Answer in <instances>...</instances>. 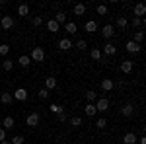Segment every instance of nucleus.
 Wrapping results in <instances>:
<instances>
[{
	"label": "nucleus",
	"instance_id": "nucleus-1",
	"mask_svg": "<svg viewBox=\"0 0 146 144\" xmlns=\"http://www.w3.org/2000/svg\"><path fill=\"white\" fill-rule=\"evenodd\" d=\"M107 109H109V100L107 98H98L96 100V111L98 113H105Z\"/></svg>",
	"mask_w": 146,
	"mask_h": 144
},
{
	"label": "nucleus",
	"instance_id": "nucleus-2",
	"mask_svg": "<svg viewBox=\"0 0 146 144\" xmlns=\"http://www.w3.org/2000/svg\"><path fill=\"white\" fill-rule=\"evenodd\" d=\"M31 60L35 62H43L45 60V51L41 49V47H33V51H31V56H29Z\"/></svg>",
	"mask_w": 146,
	"mask_h": 144
},
{
	"label": "nucleus",
	"instance_id": "nucleus-3",
	"mask_svg": "<svg viewBox=\"0 0 146 144\" xmlns=\"http://www.w3.org/2000/svg\"><path fill=\"white\" fill-rule=\"evenodd\" d=\"M0 27H2L4 31H10L12 27H14V18H12V16H2V20H0Z\"/></svg>",
	"mask_w": 146,
	"mask_h": 144
},
{
	"label": "nucleus",
	"instance_id": "nucleus-4",
	"mask_svg": "<svg viewBox=\"0 0 146 144\" xmlns=\"http://www.w3.org/2000/svg\"><path fill=\"white\" fill-rule=\"evenodd\" d=\"M39 123H41V115H39V113H31V115H27V119H25V125L31 127V129L37 127Z\"/></svg>",
	"mask_w": 146,
	"mask_h": 144
},
{
	"label": "nucleus",
	"instance_id": "nucleus-5",
	"mask_svg": "<svg viewBox=\"0 0 146 144\" xmlns=\"http://www.w3.org/2000/svg\"><path fill=\"white\" fill-rule=\"evenodd\" d=\"M27 96H29V94H27V90H25V88H18L14 94H12V98L18 100V101H25V100H27Z\"/></svg>",
	"mask_w": 146,
	"mask_h": 144
},
{
	"label": "nucleus",
	"instance_id": "nucleus-6",
	"mask_svg": "<svg viewBox=\"0 0 146 144\" xmlns=\"http://www.w3.org/2000/svg\"><path fill=\"white\" fill-rule=\"evenodd\" d=\"M133 14H135V18H142V16L146 14L144 2H138V4H135V8H133Z\"/></svg>",
	"mask_w": 146,
	"mask_h": 144
},
{
	"label": "nucleus",
	"instance_id": "nucleus-7",
	"mask_svg": "<svg viewBox=\"0 0 146 144\" xmlns=\"http://www.w3.org/2000/svg\"><path fill=\"white\" fill-rule=\"evenodd\" d=\"M121 115L123 117H133L135 115V105L133 103H125L123 107H121Z\"/></svg>",
	"mask_w": 146,
	"mask_h": 144
},
{
	"label": "nucleus",
	"instance_id": "nucleus-8",
	"mask_svg": "<svg viewBox=\"0 0 146 144\" xmlns=\"http://www.w3.org/2000/svg\"><path fill=\"white\" fill-rule=\"evenodd\" d=\"M113 88H115V82L113 80H109V78H103L101 80V90L103 92H111Z\"/></svg>",
	"mask_w": 146,
	"mask_h": 144
},
{
	"label": "nucleus",
	"instance_id": "nucleus-9",
	"mask_svg": "<svg viewBox=\"0 0 146 144\" xmlns=\"http://www.w3.org/2000/svg\"><path fill=\"white\" fill-rule=\"evenodd\" d=\"M72 47H74V45H72V41H70L68 37H64V39L58 41V49H60V51H68V49H72Z\"/></svg>",
	"mask_w": 146,
	"mask_h": 144
},
{
	"label": "nucleus",
	"instance_id": "nucleus-10",
	"mask_svg": "<svg viewBox=\"0 0 146 144\" xmlns=\"http://www.w3.org/2000/svg\"><path fill=\"white\" fill-rule=\"evenodd\" d=\"M103 53H105L107 56H113L115 53H117V47H115L113 43H105L103 45Z\"/></svg>",
	"mask_w": 146,
	"mask_h": 144
},
{
	"label": "nucleus",
	"instance_id": "nucleus-11",
	"mask_svg": "<svg viewBox=\"0 0 146 144\" xmlns=\"http://www.w3.org/2000/svg\"><path fill=\"white\" fill-rule=\"evenodd\" d=\"M113 33H115V31H113V25H109V23H107V25H103V29H101V35H103L105 39H111Z\"/></svg>",
	"mask_w": 146,
	"mask_h": 144
},
{
	"label": "nucleus",
	"instance_id": "nucleus-12",
	"mask_svg": "<svg viewBox=\"0 0 146 144\" xmlns=\"http://www.w3.org/2000/svg\"><path fill=\"white\" fill-rule=\"evenodd\" d=\"M64 31H66V33H76V31H78V25H76V23L74 22H66L64 23Z\"/></svg>",
	"mask_w": 146,
	"mask_h": 144
},
{
	"label": "nucleus",
	"instance_id": "nucleus-13",
	"mask_svg": "<svg viewBox=\"0 0 146 144\" xmlns=\"http://www.w3.org/2000/svg\"><path fill=\"white\" fill-rule=\"evenodd\" d=\"M125 47H127V51H129V53H140V45L135 43V41H129Z\"/></svg>",
	"mask_w": 146,
	"mask_h": 144
},
{
	"label": "nucleus",
	"instance_id": "nucleus-14",
	"mask_svg": "<svg viewBox=\"0 0 146 144\" xmlns=\"http://www.w3.org/2000/svg\"><path fill=\"white\" fill-rule=\"evenodd\" d=\"M47 29H49L51 33H56V31L60 29V25H58L55 20H49V22H47Z\"/></svg>",
	"mask_w": 146,
	"mask_h": 144
},
{
	"label": "nucleus",
	"instance_id": "nucleus-15",
	"mask_svg": "<svg viewBox=\"0 0 146 144\" xmlns=\"http://www.w3.org/2000/svg\"><path fill=\"white\" fill-rule=\"evenodd\" d=\"M55 88H56V78L53 76L45 78V90H55Z\"/></svg>",
	"mask_w": 146,
	"mask_h": 144
},
{
	"label": "nucleus",
	"instance_id": "nucleus-16",
	"mask_svg": "<svg viewBox=\"0 0 146 144\" xmlns=\"http://www.w3.org/2000/svg\"><path fill=\"white\" fill-rule=\"evenodd\" d=\"M72 12H74V16H84V14H86V4H82V2H80V4H76Z\"/></svg>",
	"mask_w": 146,
	"mask_h": 144
},
{
	"label": "nucleus",
	"instance_id": "nucleus-17",
	"mask_svg": "<svg viewBox=\"0 0 146 144\" xmlns=\"http://www.w3.org/2000/svg\"><path fill=\"white\" fill-rule=\"evenodd\" d=\"M115 23H117V27H119V29H125V27L129 25V22H127V18H125V16H117Z\"/></svg>",
	"mask_w": 146,
	"mask_h": 144
},
{
	"label": "nucleus",
	"instance_id": "nucleus-18",
	"mask_svg": "<svg viewBox=\"0 0 146 144\" xmlns=\"http://www.w3.org/2000/svg\"><path fill=\"white\" fill-rule=\"evenodd\" d=\"M49 111H51V113H55V115H60V113L64 111V107H62V105H58V103H51V105H49Z\"/></svg>",
	"mask_w": 146,
	"mask_h": 144
},
{
	"label": "nucleus",
	"instance_id": "nucleus-19",
	"mask_svg": "<svg viewBox=\"0 0 146 144\" xmlns=\"http://www.w3.org/2000/svg\"><path fill=\"white\" fill-rule=\"evenodd\" d=\"M123 142L125 144H136V136H135V133H127L123 136Z\"/></svg>",
	"mask_w": 146,
	"mask_h": 144
},
{
	"label": "nucleus",
	"instance_id": "nucleus-20",
	"mask_svg": "<svg viewBox=\"0 0 146 144\" xmlns=\"http://www.w3.org/2000/svg\"><path fill=\"white\" fill-rule=\"evenodd\" d=\"M131 70H133V62H131V60H123V62H121V72L129 74Z\"/></svg>",
	"mask_w": 146,
	"mask_h": 144
},
{
	"label": "nucleus",
	"instance_id": "nucleus-21",
	"mask_svg": "<svg viewBox=\"0 0 146 144\" xmlns=\"http://www.w3.org/2000/svg\"><path fill=\"white\" fill-rule=\"evenodd\" d=\"M18 62H20V66L27 68V66H29V62H31V58H29V56H27V55H22V56H20V58H18Z\"/></svg>",
	"mask_w": 146,
	"mask_h": 144
},
{
	"label": "nucleus",
	"instance_id": "nucleus-22",
	"mask_svg": "<svg viewBox=\"0 0 146 144\" xmlns=\"http://www.w3.org/2000/svg\"><path fill=\"white\" fill-rule=\"evenodd\" d=\"M18 14L23 16V18L29 16V6H27V4H20V6H18Z\"/></svg>",
	"mask_w": 146,
	"mask_h": 144
},
{
	"label": "nucleus",
	"instance_id": "nucleus-23",
	"mask_svg": "<svg viewBox=\"0 0 146 144\" xmlns=\"http://www.w3.org/2000/svg\"><path fill=\"white\" fill-rule=\"evenodd\" d=\"M84 29H86L88 33H92V31H96V29H98V23L94 22V20H90V22H86V25H84Z\"/></svg>",
	"mask_w": 146,
	"mask_h": 144
},
{
	"label": "nucleus",
	"instance_id": "nucleus-24",
	"mask_svg": "<svg viewBox=\"0 0 146 144\" xmlns=\"http://www.w3.org/2000/svg\"><path fill=\"white\" fill-rule=\"evenodd\" d=\"M84 111H86V115H88V117H94V115L98 113V111H96V105H94V103H88V105L84 107Z\"/></svg>",
	"mask_w": 146,
	"mask_h": 144
},
{
	"label": "nucleus",
	"instance_id": "nucleus-25",
	"mask_svg": "<svg viewBox=\"0 0 146 144\" xmlns=\"http://www.w3.org/2000/svg\"><path fill=\"white\" fill-rule=\"evenodd\" d=\"M55 22L58 23V25H60V23L64 25V23H66V14H64V12H58V14L55 16Z\"/></svg>",
	"mask_w": 146,
	"mask_h": 144
},
{
	"label": "nucleus",
	"instance_id": "nucleus-26",
	"mask_svg": "<svg viewBox=\"0 0 146 144\" xmlns=\"http://www.w3.org/2000/svg\"><path fill=\"white\" fill-rule=\"evenodd\" d=\"M0 101H2L4 105H8V103H12V101H14V98H12V94H8V92H6V94H2V96H0Z\"/></svg>",
	"mask_w": 146,
	"mask_h": 144
},
{
	"label": "nucleus",
	"instance_id": "nucleus-27",
	"mask_svg": "<svg viewBox=\"0 0 146 144\" xmlns=\"http://www.w3.org/2000/svg\"><path fill=\"white\" fill-rule=\"evenodd\" d=\"M2 125H4V127H2V129H4V131H6V129H12V127H14V125H16V121H14V119H12V117H6V119H4V121H2Z\"/></svg>",
	"mask_w": 146,
	"mask_h": 144
},
{
	"label": "nucleus",
	"instance_id": "nucleus-28",
	"mask_svg": "<svg viewBox=\"0 0 146 144\" xmlns=\"http://www.w3.org/2000/svg\"><path fill=\"white\" fill-rule=\"evenodd\" d=\"M70 125H72L74 129H78V127H82V117H76V115H74V117L70 119Z\"/></svg>",
	"mask_w": 146,
	"mask_h": 144
},
{
	"label": "nucleus",
	"instance_id": "nucleus-29",
	"mask_svg": "<svg viewBox=\"0 0 146 144\" xmlns=\"http://www.w3.org/2000/svg\"><path fill=\"white\" fill-rule=\"evenodd\" d=\"M90 56L94 58V60H100V58H101V51H100V49H92V51H90Z\"/></svg>",
	"mask_w": 146,
	"mask_h": 144
},
{
	"label": "nucleus",
	"instance_id": "nucleus-30",
	"mask_svg": "<svg viewBox=\"0 0 146 144\" xmlns=\"http://www.w3.org/2000/svg\"><path fill=\"white\" fill-rule=\"evenodd\" d=\"M96 127H98V129H105V127H107V119H105V117L98 119V121H96Z\"/></svg>",
	"mask_w": 146,
	"mask_h": 144
},
{
	"label": "nucleus",
	"instance_id": "nucleus-31",
	"mask_svg": "<svg viewBox=\"0 0 146 144\" xmlns=\"http://www.w3.org/2000/svg\"><path fill=\"white\" fill-rule=\"evenodd\" d=\"M8 53H10V45L2 43V45H0V55H2V56H6Z\"/></svg>",
	"mask_w": 146,
	"mask_h": 144
},
{
	"label": "nucleus",
	"instance_id": "nucleus-32",
	"mask_svg": "<svg viewBox=\"0 0 146 144\" xmlns=\"http://www.w3.org/2000/svg\"><path fill=\"white\" fill-rule=\"evenodd\" d=\"M142 39H144V33H142V31H135V39H133V41H135V43H142Z\"/></svg>",
	"mask_w": 146,
	"mask_h": 144
},
{
	"label": "nucleus",
	"instance_id": "nucleus-33",
	"mask_svg": "<svg viewBox=\"0 0 146 144\" xmlns=\"http://www.w3.org/2000/svg\"><path fill=\"white\" fill-rule=\"evenodd\" d=\"M86 100H88V101H96V100H98V94L92 92V90H90V92H86Z\"/></svg>",
	"mask_w": 146,
	"mask_h": 144
},
{
	"label": "nucleus",
	"instance_id": "nucleus-34",
	"mask_svg": "<svg viewBox=\"0 0 146 144\" xmlns=\"http://www.w3.org/2000/svg\"><path fill=\"white\" fill-rule=\"evenodd\" d=\"M74 47H76V49H78V51H84V49H86V47H88V45H86V41H84V39H78V41H76V45H74Z\"/></svg>",
	"mask_w": 146,
	"mask_h": 144
},
{
	"label": "nucleus",
	"instance_id": "nucleus-35",
	"mask_svg": "<svg viewBox=\"0 0 146 144\" xmlns=\"http://www.w3.org/2000/svg\"><path fill=\"white\" fill-rule=\"evenodd\" d=\"M2 68H4V70H12V68H14V62H12L10 58H6V60L2 62Z\"/></svg>",
	"mask_w": 146,
	"mask_h": 144
},
{
	"label": "nucleus",
	"instance_id": "nucleus-36",
	"mask_svg": "<svg viewBox=\"0 0 146 144\" xmlns=\"http://www.w3.org/2000/svg\"><path fill=\"white\" fill-rule=\"evenodd\" d=\"M23 140H25V138H23L22 134H16V136L12 138L10 142H12V144H23Z\"/></svg>",
	"mask_w": 146,
	"mask_h": 144
},
{
	"label": "nucleus",
	"instance_id": "nucleus-37",
	"mask_svg": "<svg viewBox=\"0 0 146 144\" xmlns=\"http://www.w3.org/2000/svg\"><path fill=\"white\" fill-rule=\"evenodd\" d=\"M96 10H98V14H100V16H105V14H107V6H105V4H100Z\"/></svg>",
	"mask_w": 146,
	"mask_h": 144
},
{
	"label": "nucleus",
	"instance_id": "nucleus-38",
	"mask_svg": "<svg viewBox=\"0 0 146 144\" xmlns=\"http://www.w3.org/2000/svg\"><path fill=\"white\" fill-rule=\"evenodd\" d=\"M49 96H51V94H49V90H39V100H47V98H49Z\"/></svg>",
	"mask_w": 146,
	"mask_h": 144
},
{
	"label": "nucleus",
	"instance_id": "nucleus-39",
	"mask_svg": "<svg viewBox=\"0 0 146 144\" xmlns=\"http://www.w3.org/2000/svg\"><path fill=\"white\" fill-rule=\"evenodd\" d=\"M31 23H33L35 27H39V25H41V23H43V18H41V16H35L33 20H31Z\"/></svg>",
	"mask_w": 146,
	"mask_h": 144
},
{
	"label": "nucleus",
	"instance_id": "nucleus-40",
	"mask_svg": "<svg viewBox=\"0 0 146 144\" xmlns=\"http://www.w3.org/2000/svg\"><path fill=\"white\" fill-rule=\"evenodd\" d=\"M144 23V20L142 18H133V27H140Z\"/></svg>",
	"mask_w": 146,
	"mask_h": 144
},
{
	"label": "nucleus",
	"instance_id": "nucleus-41",
	"mask_svg": "<svg viewBox=\"0 0 146 144\" xmlns=\"http://www.w3.org/2000/svg\"><path fill=\"white\" fill-rule=\"evenodd\" d=\"M66 121H68V115L64 113V111H62V113L58 115V123H66Z\"/></svg>",
	"mask_w": 146,
	"mask_h": 144
},
{
	"label": "nucleus",
	"instance_id": "nucleus-42",
	"mask_svg": "<svg viewBox=\"0 0 146 144\" xmlns=\"http://www.w3.org/2000/svg\"><path fill=\"white\" fill-rule=\"evenodd\" d=\"M2 140H6V131L0 127V142H2Z\"/></svg>",
	"mask_w": 146,
	"mask_h": 144
},
{
	"label": "nucleus",
	"instance_id": "nucleus-43",
	"mask_svg": "<svg viewBox=\"0 0 146 144\" xmlns=\"http://www.w3.org/2000/svg\"><path fill=\"white\" fill-rule=\"evenodd\" d=\"M136 142H138V144H146V136H140V138H136Z\"/></svg>",
	"mask_w": 146,
	"mask_h": 144
},
{
	"label": "nucleus",
	"instance_id": "nucleus-44",
	"mask_svg": "<svg viewBox=\"0 0 146 144\" xmlns=\"http://www.w3.org/2000/svg\"><path fill=\"white\" fill-rule=\"evenodd\" d=\"M0 144H12V142H8V140H2V142H0Z\"/></svg>",
	"mask_w": 146,
	"mask_h": 144
},
{
	"label": "nucleus",
	"instance_id": "nucleus-45",
	"mask_svg": "<svg viewBox=\"0 0 146 144\" xmlns=\"http://www.w3.org/2000/svg\"><path fill=\"white\" fill-rule=\"evenodd\" d=\"M0 20H2V16H0Z\"/></svg>",
	"mask_w": 146,
	"mask_h": 144
}]
</instances>
